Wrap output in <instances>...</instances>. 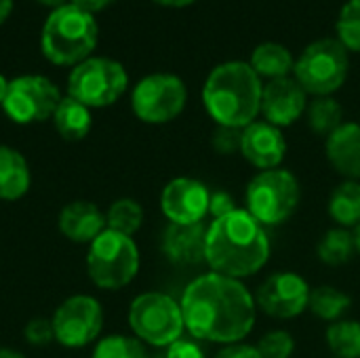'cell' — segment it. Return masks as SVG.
I'll use <instances>...</instances> for the list:
<instances>
[{
	"label": "cell",
	"mask_w": 360,
	"mask_h": 358,
	"mask_svg": "<svg viewBox=\"0 0 360 358\" xmlns=\"http://www.w3.org/2000/svg\"><path fill=\"white\" fill-rule=\"evenodd\" d=\"M186 331L211 344H238L255 327L257 302L247 285L217 272L196 276L181 293Z\"/></svg>",
	"instance_id": "1"
},
{
	"label": "cell",
	"mask_w": 360,
	"mask_h": 358,
	"mask_svg": "<svg viewBox=\"0 0 360 358\" xmlns=\"http://www.w3.org/2000/svg\"><path fill=\"white\" fill-rule=\"evenodd\" d=\"M270 251L266 228L247 209L211 219L207 226L205 264L211 272L245 281L268 264Z\"/></svg>",
	"instance_id": "2"
},
{
	"label": "cell",
	"mask_w": 360,
	"mask_h": 358,
	"mask_svg": "<svg viewBox=\"0 0 360 358\" xmlns=\"http://www.w3.org/2000/svg\"><path fill=\"white\" fill-rule=\"evenodd\" d=\"M262 78L245 61H226L211 70L202 87V103L217 127L245 129L262 114Z\"/></svg>",
	"instance_id": "3"
},
{
	"label": "cell",
	"mask_w": 360,
	"mask_h": 358,
	"mask_svg": "<svg viewBox=\"0 0 360 358\" xmlns=\"http://www.w3.org/2000/svg\"><path fill=\"white\" fill-rule=\"evenodd\" d=\"M99 38L95 15L65 2L49 13L40 32L42 55L55 65H78L91 57Z\"/></svg>",
	"instance_id": "4"
},
{
	"label": "cell",
	"mask_w": 360,
	"mask_h": 358,
	"mask_svg": "<svg viewBox=\"0 0 360 358\" xmlns=\"http://www.w3.org/2000/svg\"><path fill=\"white\" fill-rule=\"evenodd\" d=\"M302 188L289 169L257 171L245 190L247 211L264 226L274 228L285 224L300 207Z\"/></svg>",
	"instance_id": "5"
},
{
	"label": "cell",
	"mask_w": 360,
	"mask_h": 358,
	"mask_svg": "<svg viewBox=\"0 0 360 358\" xmlns=\"http://www.w3.org/2000/svg\"><path fill=\"white\" fill-rule=\"evenodd\" d=\"M141 255L133 236H124L112 230H103L86 253V272L95 287L105 291H118L133 283L139 272Z\"/></svg>",
	"instance_id": "6"
},
{
	"label": "cell",
	"mask_w": 360,
	"mask_h": 358,
	"mask_svg": "<svg viewBox=\"0 0 360 358\" xmlns=\"http://www.w3.org/2000/svg\"><path fill=\"white\" fill-rule=\"evenodd\" d=\"M129 327L139 342L154 348H169L186 331L181 304L160 291L141 293L129 306Z\"/></svg>",
	"instance_id": "7"
},
{
	"label": "cell",
	"mask_w": 360,
	"mask_h": 358,
	"mask_svg": "<svg viewBox=\"0 0 360 358\" xmlns=\"http://www.w3.org/2000/svg\"><path fill=\"white\" fill-rule=\"evenodd\" d=\"M348 49L338 38H321L310 42L295 59L293 78L308 95H333L348 78Z\"/></svg>",
	"instance_id": "8"
},
{
	"label": "cell",
	"mask_w": 360,
	"mask_h": 358,
	"mask_svg": "<svg viewBox=\"0 0 360 358\" xmlns=\"http://www.w3.org/2000/svg\"><path fill=\"white\" fill-rule=\"evenodd\" d=\"M129 87L124 65L110 57H86L68 76V95L86 108H105L118 101Z\"/></svg>",
	"instance_id": "9"
},
{
	"label": "cell",
	"mask_w": 360,
	"mask_h": 358,
	"mask_svg": "<svg viewBox=\"0 0 360 358\" xmlns=\"http://www.w3.org/2000/svg\"><path fill=\"white\" fill-rule=\"evenodd\" d=\"M188 101V89L184 80L169 72H156L143 76L131 95V108L135 116L148 124H165L175 120Z\"/></svg>",
	"instance_id": "10"
},
{
	"label": "cell",
	"mask_w": 360,
	"mask_h": 358,
	"mask_svg": "<svg viewBox=\"0 0 360 358\" xmlns=\"http://www.w3.org/2000/svg\"><path fill=\"white\" fill-rule=\"evenodd\" d=\"M61 97L59 87L51 78L42 74H23L8 82L2 110L17 124L42 122L53 118Z\"/></svg>",
	"instance_id": "11"
},
{
	"label": "cell",
	"mask_w": 360,
	"mask_h": 358,
	"mask_svg": "<svg viewBox=\"0 0 360 358\" xmlns=\"http://www.w3.org/2000/svg\"><path fill=\"white\" fill-rule=\"evenodd\" d=\"M55 342L65 348H84L95 342L103 329V310L93 295H72L55 310Z\"/></svg>",
	"instance_id": "12"
},
{
	"label": "cell",
	"mask_w": 360,
	"mask_h": 358,
	"mask_svg": "<svg viewBox=\"0 0 360 358\" xmlns=\"http://www.w3.org/2000/svg\"><path fill=\"white\" fill-rule=\"evenodd\" d=\"M310 293L312 287L302 274L283 270V272H274L262 283L259 291L255 293V302L257 308L268 317L278 321H289V319H297L308 310Z\"/></svg>",
	"instance_id": "13"
},
{
	"label": "cell",
	"mask_w": 360,
	"mask_h": 358,
	"mask_svg": "<svg viewBox=\"0 0 360 358\" xmlns=\"http://www.w3.org/2000/svg\"><path fill=\"white\" fill-rule=\"evenodd\" d=\"M211 190L194 177L171 179L160 194V209L169 224H200L209 215Z\"/></svg>",
	"instance_id": "14"
},
{
	"label": "cell",
	"mask_w": 360,
	"mask_h": 358,
	"mask_svg": "<svg viewBox=\"0 0 360 358\" xmlns=\"http://www.w3.org/2000/svg\"><path fill=\"white\" fill-rule=\"evenodd\" d=\"M308 103H310L308 93L291 76L268 80V84H264L262 114H264L266 122H270L278 129L289 127V124L297 122L302 116H306Z\"/></svg>",
	"instance_id": "15"
},
{
	"label": "cell",
	"mask_w": 360,
	"mask_h": 358,
	"mask_svg": "<svg viewBox=\"0 0 360 358\" xmlns=\"http://www.w3.org/2000/svg\"><path fill=\"white\" fill-rule=\"evenodd\" d=\"M240 154L257 171L278 169L287 154V139L283 135V129L266 120L251 122L249 127L243 129Z\"/></svg>",
	"instance_id": "16"
},
{
	"label": "cell",
	"mask_w": 360,
	"mask_h": 358,
	"mask_svg": "<svg viewBox=\"0 0 360 358\" xmlns=\"http://www.w3.org/2000/svg\"><path fill=\"white\" fill-rule=\"evenodd\" d=\"M59 232L78 245H91L108 226L105 213L89 200H74L59 211L57 217Z\"/></svg>",
	"instance_id": "17"
},
{
	"label": "cell",
	"mask_w": 360,
	"mask_h": 358,
	"mask_svg": "<svg viewBox=\"0 0 360 358\" xmlns=\"http://www.w3.org/2000/svg\"><path fill=\"white\" fill-rule=\"evenodd\" d=\"M207 226L200 224H169L162 238V251L177 266H196L205 262Z\"/></svg>",
	"instance_id": "18"
},
{
	"label": "cell",
	"mask_w": 360,
	"mask_h": 358,
	"mask_svg": "<svg viewBox=\"0 0 360 358\" xmlns=\"http://www.w3.org/2000/svg\"><path fill=\"white\" fill-rule=\"evenodd\" d=\"M329 165L344 177L360 181V124L344 122L325 141Z\"/></svg>",
	"instance_id": "19"
},
{
	"label": "cell",
	"mask_w": 360,
	"mask_h": 358,
	"mask_svg": "<svg viewBox=\"0 0 360 358\" xmlns=\"http://www.w3.org/2000/svg\"><path fill=\"white\" fill-rule=\"evenodd\" d=\"M32 184V171L25 156L0 143V200H19L27 194Z\"/></svg>",
	"instance_id": "20"
},
{
	"label": "cell",
	"mask_w": 360,
	"mask_h": 358,
	"mask_svg": "<svg viewBox=\"0 0 360 358\" xmlns=\"http://www.w3.org/2000/svg\"><path fill=\"white\" fill-rule=\"evenodd\" d=\"M249 65L259 78L276 80V78H287L293 68L295 59L291 51L281 44V42H262L253 49Z\"/></svg>",
	"instance_id": "21"
},
{
	"label": "cell",
	"mask_w": 360,
	"mask_h": 358,
	"mask_svg": "<svg viewBox=\"0 0 360 358\" xmlns=\"http://www.w3.org/2000/svg\"><path fill=\"white\" fill-rule=\"evenodd\" d=\"M53 124L63 139L80 141L89 135V131L93 127L91 108H86L78 99L65 95V97H61V101L53 114Z\"/></svg>",
	"instance_id": "22"
},
{
	"label": "cell",
	"mask_w": 360,
	"mask_h": 358,
	"mask_svg": "<svg viewBox=\"0 0 360 358\" xmlns=\"http://www.w3.org/2000/svg\"><path fill=\"white\" fill-rule=\"evenodd\" d=\"M329 215L338 228L354 230L360 224V181L344 179L329 196Z\"/></svg>",
	"instance_id": "23"
},
{
	"label": "cell",
	"mask_w": 360,
	"mask_h": 358,
	"mask_svg": "<svg viewBox=\"0 0 360 358\" xmlns=\"http://www.w3.org/2000/svg\"><path fill=\"white\" fill-rule=\"evenodd\" d=\"M350 306H352V300L348 293H344L342 289L333 285H321L312 289L308 310L325 323H335L346 317Z\"/></svg>",
	"instance_id": "24"
},
{
	"label": "cell",
	"mask_w": 360,
	"mask_h": 358,
	"mask_svg": "<svg viewBox=\"0 0 360 358\" xmlns=\"http://www.w3.org/2000/svg\"><path fill=\"white\" fill-rule=\"evenodd\" d=\"M316 253H319V260L325 266L338 268V266L348 264L356 253L354 232H350L346 228H338V226L327 230L319 241Z\"/></svg>",
	"instance_id": "25"
},
{
	"label": "cell",
	"mask_w": 360,
	"mask_h": 358,
	"mask_svg": "<svg viewBox=\"0 0 360 358\" xmlns=\"http://www.w3.org/2000/svg\"><path fill=\"white\" fill-rule=\"evenodd\" d=\"M306 118H308L310 129L316 135H323V137H329L333 131H338L346 122L344 120V108H342V103L335 97H331V95H327V97H314L308 103Z\"/></svg>",
	"instance_id": "26"
},
{
	"label": "cell",
	"mask_w": 360,
	"mask_h": 358,
	"mask_svg": "<svg viewBox=\"0 0 360 358\" xmlns=\"http://www.w3.org/2000/svg\"><path fill=\"white\" fill-rule=\"evenodd\" d=\"M325 342L335 358H360V323L352 319L329 323Z\"/></svg>",
	"instance_id": "27"
},
{
	"label": "cell",
	"mask_w": 360,
	"mask_h": 358,
	"mask_svg": "<svg viewBox=\"0 0 360 358\" xmlns=\"http://www.w3.org/2000/svg\"><path fill=\"white\" fill-rule=\"evenodd\" d=\"M143 224V209L133 198H118L110 205L105 213V226L112 232L133 236Z\"/></svg>",
	"instance_id": "28"
},
{
	"label": "cell",
	"mask_w": 360,
	"mask_h": 358,
	"mask_svg": "<svg viewBox=\"0 0 360 358\" xmlns=\"http://www.w3.org/2000/svg\"><path fill=\"white\" fill-rule=\"evenodd\" d=\"M91 358H150L146 344L135 335H108L97 342Z\"/></svg>",
	"instance_id": "29"
},
{
	"label": "cell",
	"mask_w": 360,
	"mask_h": 358,
	"mask_svg": "<svg viewBox=\"0 0 360 358\" xmlns=\"http://www.w3.org/2000/svg\"><path fill=\"white\" fill-rule=\"evenodd\" d=\"M338 40L348 51H360V0H348L338 17Z\"/></svg>",
	"instance_id": "30"
},
{
	"label": "cell",
	"mask_w": 360,
	"mask_h": 358,
	"mask_svg": "<svg viewBox=\"0 0 360 358\" xmlns=\"http://www.w3.org/2000/svg\"><path fill=\"white\" fill-rule=\"evenodd\" d=\"M264 358H291L295 352V338L285 329H272L257 342Z\"/></svg>",
	"instance_id": "31"
},
{
	"label": "cell",
	"mask_w": 360,
	"mask_h": 358,
	"mask_svg": "<svg viewBox=\"0 0 360 358\" xmlns=\"http://www.w3.org/2000/svg\"><path fill=\"white\" fill-rule=\"evenodd\" d=\"M240 143H243V129H236V127H217L215 133H213V148L219 154H224V156H230V154L240 152Z\"/></svg>",
	"instance_id": "32"
},
{
	"label": "cell",
	"mask_w": 360,
	"mask_h": 358,
	"mask_svg": "<svg viewBox=\"0 0 360 358\" xmlns=\"http://www.w3.org/2000/svg\"><path fill=\"white\" fill-rule=\"evenodd\" d=\"M23 335L25 340L32 344V346H46L55 340V333H53V323L49 319H32L25 329H23Z\"/></svg>",
	"instance_id": "33"
},
{
	"label": "cell",
	"mask_w": 360,
	"mask_h": 358,
	"mask_svg": "<svg viewBox=\"0 0 360 358\" xmlns=\"http://www.w3.org/2000/svg\"><path fill=\"white\" fill-rule=\"evenodd\" d=\"M236 209H240V207L236 205V200L232 198L230 192H226V190H215V192H211L209 215H211L213 219L224 217V215H228V213H232V211H236Z\"/></svg>",
	"instance_id": "34"
},
{
	"label": "cell",
	"mask_w": 360,
	"mask_h": 358,
	"mask_svg": "<svg viewBox=\"0 0 360 358\" xmlns=\"http://www.w3.org/2000/svg\"><path fill=\"white\" fill-rule=\"evenodd\" d=\"M167 358H207L196 340H177L167 348Z\"/></svg>",
	"instance_id": "35"
},
{
	"label": "cell",
	"mask_w": 360,
	"mask_h": 358,
	"mask_svg": "<svg viewBox=\"0 0 360 358\" xmlns=\"http://www.w3.org/2000/svg\"><path fill=\"white\" fill-rule=\"evenodd\" d=\"M215 358H264L262 352L257 350V346L253 344H245V342H238V344H228L224 346Z\"/></svg>",
	"instance_id": "36"
},
{
	"label": "cell",
	"mask_w": 360,
	"mask_h": 358,
	"mask_svg": "<svg viewBox=\"0 0 360 358\" xmlns=\"http://www.w3.org/2000/svg\"><path fill=\"white\" fill-rule=\"evenodd\" d=\"M70 2H72L74 6H78V8H82V11L95 15V13L103 11L108 4H112L114 0H70Z\"/></svg>",
	"instance_id": "37"
},
{
	"label": "cell",
	"mask_w": 360,
	"mask_h": 358,
	"mask_svg": "<svg viewBox=\"0 0 360 358\" xmlns=\"http://www.w3.org/2000/svg\"><path fill=\"white\" fill-rule=\"evenodd\" d=\"M11 11H13V0H0V23L8 19Z\"/></svg>",
	"instance_id": "38"
},
{
	"label": "cell",
	"mask_w": 360,
	"mask_h": 358,
	"mask_svg": "<svg viewBox=\"0 0 360 358\" xmlns=\"http://www.w3.org/2000/svg\"><path fill=\"white\" fill-rule=\"evenodd\" d=\"M158 4H165V6H188L192 4L194 0H156Z\"/></svg>",
	"instance_id": "39"
},
{
	"label": "cell",
	"mask_w": 360,
	"mask_h": 358,
	"mask_svg": "<svg viewBox=\"0 0 360 358\" xmlns=\"http://www.w3.org/2000/svg\"><path fill=\"white\" fill-rule=\"evenodd\" d=\"M8 82L11 80H6L2 74H0V106H2V101H4V97H6V91H8Z\"/></svg>",
	"instance_id": "40"
},
{
	"label": "cell",
	"mask_w": 360,
	"mask_h": 358,
	"mask_svg": "<svg viewBox=\"0 0 360 358\" xmlns=\"http://www.w3.org/2000/svg\"><path fill=\"white\" fill-rule=\"evenodd\" d=\"M0 358H25L21 352H15V350H8V348H2L0 350Z\"/></svg>",
	"instance_id": "41"
},
{
	"label": "cell",
	"mask_w": 360,
	"mask_h": 358,
	"mask_svg": "<svg viewBox=\"0 0 360 358\" xmlns=\"http://www.w3.org/2000/svg\"><path fill=\"white\" fill-rule=\"evenodd\" d=\"M38 2H42V4H46V6H53V8L65 4V0H38Z\"/></svg>",
	"instance_id": "42"
},
{
	"label": "cell",
	"mask_w": 360,
	"mask_h": 358,
	"mask_svg": "<svg viewBox=\"0 0 360 358\" xmlns=\"http://www.w3.org/2000/svg\"><path fill=\"white\" fill-rule=\"evenodd\" d=\"M354 243H356V253H360V224L354 228Z\"/></svg>",
	"instance_id": "43"
}]
</instances>
